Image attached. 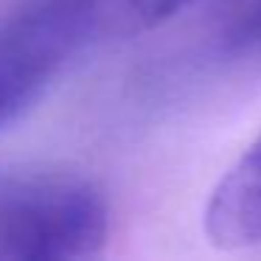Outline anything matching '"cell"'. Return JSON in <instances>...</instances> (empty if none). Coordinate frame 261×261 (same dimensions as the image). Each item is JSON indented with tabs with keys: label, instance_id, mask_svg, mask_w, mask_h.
<instances>
[{
	"label": "cell",
	"instance_id": "1",
	"mask_svg": "<svg viewBox=\"0 0 261 261\" xmlns=\"http://www.w3.org/2000/svg\"><path fill=\"white\" fill-rule=\"evenodd\" d=\"M107 233V199L90 180L65 171L0 174V258H93Z\"/></svg>",
	"mask_w": 261,
	"mask_h": 261
},
{
	"label": "cell",
	"instance_id": "2",
	"mask_svg": "<svg viewBox=\"0 0 261 261\" xmlns=\"http://www.w3.org/2000/svg\"><path fill=\"white\" fill-rule=\"evenodd\" d=\"M205 233L225 250L261 244V132L211 191Z\"/></svg>",
	"mask_w": 261,
	"mask_h": 261
},
{
	"label": "cell",
	"instance_id": "3",
	"mask_svg": "<svg viewBox=\"0 0 261 261\" xmlns=\"http://www.w3.org/2000/svg\"><path fill=\"white\" fill-rule=\"evenodd\" d=\"M227 45H230V51H239V54L261 51V0H253L239 14V20L233 23L230 34H227Z\"/></svg>",
	"mask_w": 261,
	"mask_h": 261
}]
</instances>
